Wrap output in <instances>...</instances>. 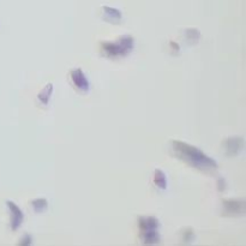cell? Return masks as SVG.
<instances>
[{
  "label": "cell",
  "mask_w": 246,
  "mask_h": 246,
  "mask_svg": "<svg viewBox=\"0 0 246 246\" xmlns=\"http://www.w3.org/2000/svg\"><path fill=\"white\" fill-rule=\"evenodd\" d=\"M172 146L174 154L191 167H195L201 171H213L217 168L215 160L209 157L201 149L193 145L184 143L181 141H172Z\"/></svg>",
  "instance_id": "cell-1"
},
{
  "label": "cell",
  "mask_w": 246,
  "mask_h": 246,
  "mask_svg": "<svg viewBox=\"0 0 246 246\" xmlns=\"http://www.w3.org/2000/svg\"><path fill=\"white\" fill-rule=\"evenodd\" d=\"M160 222L154 216H141L138 217V227L143 238L145 245H154L160 243L159 235Z\"/></svg>",
  "instance_id": "cell-2"
},
{
  "label": "cell",
  "mask_w": 246,
  "mask_h": 246,
  "mask_svg": "<svg viewBox=\"0 0 246 246\" xmlns=\"http://www.w3.org/2000/svg\"><path fill=\"white\" fill-rule=\"evenodd\" d=\"M135 47V40L130 35L120 37L116 42H101L102 52L110 58L127 55Z\"/></svg>",
  "instance_id": "cell-3"
},
{
  "label": "cell",
  "mask_w": 246,
  "mask_h": 246,
  "mask_svg": "<svg viewBox=\"0 0 246 246\" xmlns=\"http://www.w3.org/2000/svg\"><path fill=\"white\" fill-rule=\"evenodd\" d=\"M244 145H245V139L243 137H240V136L229 137L224 139L223 142L224 152L228 156H235L244 149Z\"/></svg>",
  "instance_id": "cell-4"
},
{
  "label": "cell",
  "mask_w": 246,
  "mask_h": 246,
  "mask_svg": "<svg viewBox=\"0 0 246 246\" xmlns=\"http://www.w3.org/2000/svg\"><path fill=\"white\" fill-rule=\"evenodd\" d=\"M70 77H71V80L74 84V87L77 88L80 91H84L87 93L90 88V84H89V80L85 77L84 72L82 71V69H76V70H72L70 72Z\"/></svg>",
  "instance_id": "cell-5"
},
{
  "label": "cell",
  "mask_w": 246,
  "mask_h": 246,
  "mask_svg": "<svg viewBox=\"0 0 246 246\" xmlns=\"http://www.w3.org/2000/svg\"><path fill=\"white\" fill-rule=\"evenodd\" d=\"M223 213L227 215H243L245 203L243 201H223Z\"/></svg>",
  "instance_id": "cell-6"
},
{
  "label": "cell",
  "mask_w": 246,
  "mask_h": 246,
  "mask_svg": "<svg viewBox=\"0 0 246 246\" xmlns=\"http://www.w3.org/2000/svg\"><path fill=\"white\" fill-rule=\"evenodd\" d=\"M8 205L10 210H11V228L16 231L21 224H22L23 220H24V215H23L22 210L19 209L17 205H16L15 203L8 202Z\"/></svg>",
  "instance_id": "cell-7"
},
{
  "label": "cell",
  "mask_w": 246,
  "mask_h": 246,
  "mask_svg": "<svg viewBox=\"0 0 246 246\" xmlns=\"http://www.w3.org/2000/svg\"><path fill=\"white\" fill-rule=\"evenodd\" d=\"M52 94H53V84H52V83H47V84L41 89V91L37 94V99H38V101L41 102L42 105L46 106V105H48Z\"/></svg>",
  "instance_id": "cell-8"
},
{
  "label": "cell",
  "mask_w": 246,
  "mask_h": 246,
  "mask_svg": "<svg viewBox=\"0 0 246 246\" xmlns=\"http://www.w3.org/2000/svg\"><path fill=\"white\" fill-rule=\"evenodd\" d=\"M102 10H103V12L106 15V19H108V21L112 19V22H119L121 19V17H123L121 12L118 8H109V6H102Z\"/></svg>",
  "instance_id": "cell-9"
},
{
  "label": "cell",
  "mask_w": 246,
  "mask_h": 246,
  "mask_svg": "<svg viewBox=\"0 0 246 246\" xmlns=\"http://www.w3.org/2000/svg\"><path fill=\"white\" fill-rule=\"evenodd\" d=\"M154 182L160 190H166L167 188V179L166 174L163 173V171H161L159 168L155 169V177H154Z\"/></svg>",
  "instance_id": "cell-10"
},
{
  "label": "cell",
  "mask_w": 246,
  "mask_h": 246,
  "mask_svg": "<svg viewBox=\"0 0 246 246\" xmlns=\"http://www.w3.org/2000/svg\"><path fill=\"white\" fill-rule=\"evenodd\" d=\"M31 207L36 213H42L48 208V202L44 198H37L35 201H31Z\"/></svg>",
  "instance_id": "cell-11"
},
{
  "label": "cell",
  "mask_w": 246,
  "mask_h": 246,
  "mask_svg": "<svg viewBox=\"0 0 246 246\" xmlns=\"http://www.w3.org/2000/svg\"><path fill=\"white\" fill-rule=\"evenodd\" d=\"M185 37H186L187 41L192 42V44H196L199 40V37H201V33H199V30L190 28V29L185 30Z\"/></svg>",
  "instance_id": "cell-12"
},
{
  "label": "cell",
  "mask_w": 246,
  "mask_h": 246,
  "mask_svg": "<svg viewBox=\"0 0 246 246\" xmlns=\"http://www.w3.org/2000/svg\"><path fill=\"white\" fill-rule=\"evenodd\" d=\"M193 237H195V234H193V231L191 229V228H187L186 231L184 232V237H182V240L187 244V243H191L192 240H193Z\"/></svg>",
  "instance_id": "cell-13"
},
{
  "label": "cell",
  "mask_w": 246,
  "mask_h": 246,
  "mask_svg": "<svg viewBox=\"0 0 246 246\" xmlns=\"http://www.w3.org/2000/svg\"><path fill=\"white\" fill-rule=\"evenodd\" d=\"M31 241H33V238H31V235L29 234H25V235H23L22 239H21V245H31Z\"/></svg>",
  "instance_id": "cell-14"
},
{
  "label": "cell",
  "mask_w": 246,
  "mask_h": 246,
  "mask_svg": "<svg viewBox=\"0 0 246 246\" xmlns=\"http://www.w3.org/2000/svg\"><path fill=\"white\" fill-rule=\"evenodd\" d=\"M224 186H226V181H224V179L221 178V179L218 180V190H220V191H223Z\"/></svg>",
  "instance_id": "cell-15"
}]
</instances>
